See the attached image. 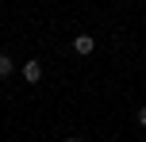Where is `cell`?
Wrapping results in <instances>:
<instances>
[{
    "instance_id": "cell-2",
    "label": "cell",
    "mask_w": 146,
    "mask_h": 142,
    "mask_svg": "<svg viewBox=\"0 0 146 142\" xmlns=\"http://www.w3.org/2000/svg\"><path fill=\"white\" fill-rule=\"evenodd\" d=\"M23 77H27L31 85H38L42 81V65H38V61H23Z\"/></svg>"
},
{
    "instance_id": "cell-5",
    "label": "cell",
    "mask_w": 146,
    "mask_h": 142,
    "mask_svg": "<svg viewBox=\"0 0 146 142\" xmlns=\"http://www.w3.org/2000/svg\"><path fill=\"white\" fill-rule=\"evenodd\" d=\"M66 142H85V138H77V135H69V138H66Z\"/></svg>"
},
{
    "instance_id": "cell-4",
    "label": "cell",
    "mask_w": 146,
    "mask_h": 142,
    "mask_svg": "<svg viewBox=\"0 0 146 142\" xmlns=\"http://www.w3.org/2000/svg\"><path fill=\"white\" fill-rule=\"evenodd\" d=\"M135 119H139V127H146V104L139 108V115H135Z\"/></svg>"
},
{
    "instance_id": "cell-3",
    "label": "cell",
    "mask_w": 146,
    "mask_h": 142,
    "mask_svg": "<svg viewBox=\"0 0 146 142\" xmlns=\"http://www.w3.org/2000/svg\"><path fill=\"white\" fill-rule=\"evenodd\" d=\"M12 73H15V61L8 54H0V77H12Z\"/></svg>"
},
{
    "instance_id": "cell-1",
    "label": "cell",
    "mask_w": 146,
    "mask_h": 142,
    "mask_svg": "<svg viewBox=\"0 0 146 142\" xmlns=\"http://www.w3.org/2000/svg\"><path fill=\"white\" fill-rule=\"evenodd\" d=\"M73 50H77L81 58H88V54L96 50V38L92 35H77V38H73Z\"/></svg>"
}]
</instances>
